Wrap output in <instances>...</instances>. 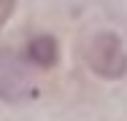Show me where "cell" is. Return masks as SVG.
<instances>
[{"mask_svg": "<svg viewBox=\"0 0 127 121\" xmlns=\"http://www.w3.org/2000/svg\"><path fill=\"white\" fill-rule=\"evenodd\" d=\"M87 65L100 78H122L127 70L122 40L114 32H97L87 46Z\"/></svg>", "mask_w": 127, "mask_h": 121, "instance_id": "obj_1", "label": "cell"}, {"mask_svg": "<svg viewBox=\"0 0 127 121\" xmlns=\"http://www.w3.org/2000/svg\"><path fill=\"white\" fill-rule=\"evenodd\" d=\"M32 75L14 51H0V100L19 102L32 97Z\"/></svg>", "mask_w": 127, "mask_h": 121, "instance_id": "obj_2", "label": "cell"}, {"mask_svg": "<svg viewBox=\"0 0 127 121\" xmlns=\"http://www.w3.org/2000/svg\"><path fill=\"white\" fill-rule=\"evenodd\" d=\"M57 54H60V48H57V40L51 35H38L27 46V57L41 67H51L57 62Z\"/></svg>", "mask_w": 127, "mask_h": 121, "instance_id": "obj_3", "label": "cell"}, {"mask_svg": "<svg viewBox=\"0 0 127 121\" xmlns=\"http://www.w3.org/2000/svg\"><path fill=\"white\" fill-rule=\"evenodd\" d=\"M11 14H14V0H0V30L11 19Z\"/></svg>", "mask_w": 127, "mask_h": 121, "instance_id": "obj_4", "label": "cell"}]
</instances>
